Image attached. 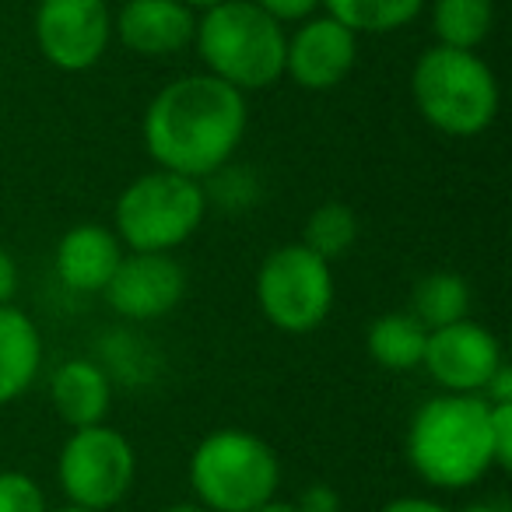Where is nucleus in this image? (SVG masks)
Segmentation results:
<instances>
[{"label":"nucleus","instance_id":"10","mask_svg":"<svg viewBox=\"0 0 512 512\" xmlns=\"http://www.w3.org/2000/svg\"><path fill=\"white\" fill-rule=\"evenodd\" d=\"M502 362L505 358L498 337L484 323H474L467 316V320H456L449 327L428 330L421 369H428V376L446 393H474V397H481V390L488 386V379L495 376V369Z\"/></svg>","mask_w":512,"mask_h":512},{"label":"nucleus","instance_id":"9","mask_svg":"<svg viewBox=\"0 0 512 512\" xmlns=\"http://www.w3.org/2000/svg\"><path fill=\"white\" fill-rule=\"evenodd\" d=\"M113 11L106 0H39L36 46L57 71L85 74L106 57Z\"/></svg>","mask_w":512,"mask_h":512},{"label":"nucleus","instance_id":"32","mask_svg":"<svg viewBox=\"0 0 512 512\" xmlns=\"http://www.w3.org/2000/svg\"><path fill=\"white\" fill-rule=\"evenodd\" d=\"M256 512H295V505H285V502H267L264 509H256Z\"/></svg>","mask_w":512,"mask_h":512},{"label":"nucleus","instance_id":"18","mask_svg":"<svg viewBox=\"0 0 512 512\" xmlns=\"http://www.w3.org/2000/svg\"><path fill=\"white\" fill-rule=\"evenodd\" d=\"M320 8L355 36H386L411 25L428 8V0H323Z\"/></svg>","mask_w":512,"mask_h":512},{"label":"nucleus","instance_id":"4","mask_svg":"<svg viewBox=\"0 0 512 512\" xmlns=\"http://www.w3.org/2000/svg\"><path fill=\"white\" fill-rule=\"evenodd\" d=\"M411 95L421 120L446 137H477L498 116V78L474 50H425L411 71Z\"/></svg>","mask_w":512,"mask_h":512},{"label":"nucleus","instance_id":"5","mask_svg":"<svg viewBox=\"0 0 512 512\" xmlns=\"http://www.w3.org/2000/svg\"><path fill=\"white\" fill-rule=\"evenodd\" d=\"M281 460L260 435L221 428L190 456V488L207 512H256L274 502Z\"/></svg>","mask_w":512,"mask_h":512},{"label":"nucleus","instance_id":"12","mask_svg":"<svg viewBox=\"0 0 512 512\" xmlns=\"http://www.w3.org/2000/svg\"><path fill=\"white\" fill-rule=\"evenodd\" d=\"M358 60V36L334 22L330 15L306 18L288 36L285 74L306 92H330L337 88Z\"/></svg>","mask_w":512,"mask_h":512},{"label":"nucleus","instance_id":"28","mask_svg":"<svg viewBox=\"0 0 512 512\" xmlns=\"http://www.w3.org/2000/svg\"><path fill=\"white\" fill-rule=\"evenodd\" d=\"M18 292V267L11 260V253L0 246V306H8Z\"/></svg>","mask_w":512,"mask_h":512},{"label":"nucleus","instance_id":"1","mask_svg":"<svg viewBox=\"0 0 512 512\" xmlns=\"http://www.w3.org/2000/svg\"><path fill=\"white\" fill-rule=\"evenodd\" d=\"M246 120V95L207 71L186 74L151 99L144 113V148L158 169L200 183L232 162Z\"/></svg>","mask_w":512,"mask_h":512},{"label":"nucleus","instance_id":"15","mask_svg":"<svg viewBox=\"0 0 512 512\" xmlns=\"http://www.w3.org/2000/svg\"><path fill=\"white\" fill-rule=\"evenodd\" d=\"M50 400L71 428L102 425L113 407V383L88 358H71L50 379Z\"/></svg>","mask_w":512,"mask_h":512},{"label":"nucleus","instance_id":"25","mask_svg":"<svg viewBox=\"0 0 512 512\" xmlns=\"http://www.w3.org/2000/svg\"><path fill=\"white\" fill-rule=\"evenodd\" d=\"M295 512H341V495L330 484H309L295 502Z\"/></svg>","mask_w":512,"mask_h":512},{"label":"nucleus","instance_id":"30","mask_svg":"<svg viewBox=\"0 0 512 512\" xmlns=\"http://www.w3.org/2000/svg\"><path fill=\"white\" fill-rule=\"evenodd\" d=\"M162 512H207V509L197 502H179V505H169V509H162Z\"/></svg>","mask_w":512,"mask_h":512},{"label":"nucleus","instance_id":"21","mask_svg":"<svg viewBox=\"0 0 512 512\" xmlns=\"http://www.w3.org/2000/svg\"><path fill=\"white\" fill-rule=\"evenodd\" d=\"M358 239V218L348 204H320L313 214L306 218V228H302V246L313 249L316 256H323L327 264L341 260Z\"/></svg>","mask_w":512,"mask_h":512},{"label":"nucleus","instance_id":"3","mask_svg":"<svg viewBox=\"0 0 512 512\" xmlns=\"http://www.w3.org/2000/svg\"><path fill=\"white\" fill-rule=\"evenodd\" d=\"M207 74L235 92H264L285 78L288 32L278 18L260 11L253 0H221L200 11L193 32Z\"/></svg>","mask_w":512,"mask_h":512},{"label":"nucleus","instance_id":"29","mask_svg":"<svg viewBox=\"0 0 512 512\" xmlns=\"http://www.w3.org/2000/svg\"><path fill=\"white\" fill-rule=\"evenodd\" d=\"M463 512H509L502 502H474V505H467Z\"/></svg>","mask_w":512,"mask_h":512},{"label":"nucleus","instance_id":"20","mask_svg":"<svg viewBox=\"0 0 512 512\" xmlns=\"http://www.w3.org/2000/svg\"><path fill=\"white\" fill-rule=\"evenodd\" d=\"M495 0H432V29L439 46L474 50L491 36Z\"/></svg>","mask_w":512,"mask_h":512},{"label":"nucleus","instance_id":"24","mask_svg":"<svg viewBox=\"0 0 512 512\" xmlns=\"http://www.w3.org/2000/svg\"><path fill=\"white\" fill-rule=\"evenodd\" d=\"M253 4L285 25V22H306V18H313L323 0H253Z\"/></svg>","mask_w":512,"mask_h":512},{"label":"nucleus","instance_id":"14","mask_svg":"<svg viewBox=\"0 0 512 512\" xmlns=\"http://www.w3.org/2000/svg\"><path fill=\"white\" fill-rule=\"evenodd\" d=\"M123 260V242L106 225H74L57 242V274L71 292L102 295Z\"/></svg>","mask_w":512,"mask_h":512},{"label":"nucleus","instance_id":"6","mask_svg":"<svg viewBox=\"0 0 512 512\" xmlns=\"http://www.w3.org/2000/svg\"><path fill=\"white\" fill-rule=\"evenodd\" d=\"M207 214V193L197 179L179 172H144L120 193L113 211V232L130 253H172L200 228Z\"/></svg>","mask_w":512,"mask_h":512},{"label":"nucleus","instance_id":"33","mask_svg":"<svg viewBox=\"0 0 512 512\" xmlns=\"http://www.w3.org/2000/svg\"><path fill=\"white\" fill-rule=\"evenodd\" d=\"M53 512H99V509H85V505H71V502H67L64 509H53Z\"/></svg>","mask_w":512,"mask_h":512},{"label":"nucleus","instance_id":"31","mask_svg":"<svg viewBox=\"0 0 512 512\" xmlns=\"http://www.w3.org/2000/svg\"><path fill=\"white\" fill-rule=\"evenodd\" d=\"M183 4L190 11H207V8H214V4H221V0H183Z\"/></svg>","mask_w":512,"mask_h":512},{"label":"nucleus","instance_id":"26","mask_svg":"<svg viewBox=\"0 0 512 512\" xmlns=\"http://www.w3.org/2000/svg\"><path fill=\"white\" fill-rule=\"evenodd\" d=\"M481 397L488 400V404H512V369L509 365H498L495 376L488 379V386L481 390Z\"/></svg>","mask_w":512,"mask_h":512},{"label":"nucleus","instance_id":"23","mask_svg":"<svg viewBox=\"0 0 512 512\" xmlns=\"http://www.w3.org/2000/svg\"><path fill=\"white\" fill-rule=\"evenodd\" d=\"M491 453L495 470L512 467V404H491Z\"/></svg>","mask_w":512,"mask_h":512},{"label":"nucleus","instance_id":"13","mask_svg":"<svg viewBox=\"0 0 512 512\" xmlns=\"http://www.w3.org/2000/svg\"><path fill=\"white\" fill-rule=\"evenodd\" d=\"M113 32L130 53L172 57L193 43L197 11L186 8L183 0H127L113 18Z\"/></svg>","mask_w":512,"mask_h":512},{"label":"nucleus","instance_id":"19","mask_svg":"<svg viewBox=\"0 0 512 512\" xmlns=\"http://www.w3.org/2000/svg\"><path fill=\"white\" fill-rule=\"evenodd\" d=\"M470 313V285L453 271H435L414 285L411 316L425 330L449 327L456 320H467Z\"/></svg>","mask_w":512,"mask_h":512},{"label":"nucleus","instance_id":"22","mask_svg":"<svg viewBox=\"0 0 512 512\" xmlns=\"http://www.w3.org/2000/svg\"><path fill=\"white\" fill-rule=\"evenodd\" d=\"M0 512H46V495L22 470H0Z\"/></svg>","mask_w":512,"mask_h":512},{"label":"nucleus","instance_id":"16","mask_svg":"<svg viewBox=\"0 0 512 512\" xmlns=\"http://www.w3.org/2000/svg\"><path fill=\"white\" fill-rule=\"evenodd\" d=\"M43 365V341L36 323L18 306H0V407L15 404Z\"/></svg>","mask_w":512,"mask_h":512},{"label":"nucleus","instance_id":"7","mask_svg":"<svg viewBox=\"0 0 512 512\" xmlns=\"http://www.w3.org/2000/svg\"><path fill=\"white\" fill-rule=\"evenodd\" d=\"M256 302L278 330L309 334L334 309V267L302 242L278 246L256 271Z\"/></svg>","mask_w":512,"mask_h":512},{"label":"nucleus","instance_id":"17","mask_svg":"<svg viewBox=\"0 0 512 512\" xmlns=\"http://www.w3.org/2000/svg\"><path fill=\"white\" fill-rule=\"evenodd\" d=\"M425 341H428V330L421 327L411 313L379 316V320L369 327V334H365L369 355L390 372L421 369V358H425Z\"/></svg>","mask_w":512,"mask_h":512},{"label":"nucleus","instance_id":"2","mask_svg":"<svg viewBox=\"0 0 512 512\" xmlns=\"http://www.w3.org/2000/svg\"><path fill=\"white\" fill-rule=\"evenodd\" d=\"M414 474L442 491H463L495 470L491 404L474 393H442L421 404L407 428Z\"/></svg>","mask_w":512,"mask_h":512},{"label":"nucleus","instance_id":"11","mask_svg":"<svg viewBox=\"0 0 512 512\" xmlns=\"http://www.w3.org/2000/svg\"><path fill=\"white\" fill-rule=\"evenodd\" d=\"M102 295L123 320H162L183 302L186 271L169 253H130L120 260Z\"/></svg>","mask_w":512,"mask_h":512},{"label":"nucleus","instance_id":"27","mask_svg":"<svg viewBox=\"0 0 512 512\" xmlns=\"http://www.w3.org/2000/svg\"><path fill=\"white\" fill-rule=\"evenodd\" d=\"M379 512H453V509H446L442 502H432V498L404 495V498H393V502H386Z\"/></svg>","mask_w":512,"mask_h":512},{"label":"nucleus","instance_id":"8","mask_svg":"<svg viewBox=\"0 0 512 512\" xmlns=\"http://www.w3.org/2000/svg\"><path fill=\"white\" fill-rule=\"evenodd\" d=\"M137 477V453L127 435L109 425L74 428L57 460V481L67 502L109 512L127 498Z\"/></svg>","mask_w":512,"mask_h":512}]
</instances>
